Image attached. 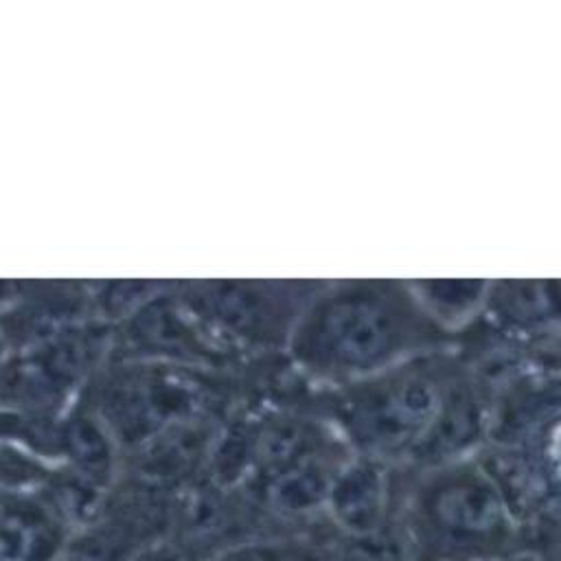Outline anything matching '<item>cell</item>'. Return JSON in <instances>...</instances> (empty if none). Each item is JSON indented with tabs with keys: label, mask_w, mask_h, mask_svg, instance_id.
Listing matches in <instances>:
<instances>
[{
	"label": "cell",
	"mask_w": 561,
	"mask_h": 561,
	"mask_svg": "<svg viewBox=\"0 0 561 561\" xmlns=\"http://www.w3.org/2000/svg\"><path fill=\"white\" fill-rule=\"evenodd\" d=\"M397 524L425 561H469L530 548L508 502L478 478L443 480L425 489Z\"/></svg>",
	"instance_id": "1"
},
{
	"label": "cell",
	"mask_w": 561,
	"mask_h": 561,
	"mask_svg": "<svg viewBox=\"0 0 561 561\" xmlns=\"http://www.w3.org/2000/svg\"><path fill=\"white\" fill-rule=\"evenodd\" d=\"M134 561H184V559L171 543H160V546H153V548L145 550Z\"/></svg>",
	"instance_id": "6"
},
{
	"label": "cell",
	"mask_w": 561,
	"mask_h": 561,
	"mask_svg": "<svg viewBox=\"0 0 561 561\" xmlns=\"http://www.w3.org/2000/svg\"><path fill=\"white\" fill-rule=\"evenodd\" d=\"M291 537H256V539L239 541L199 561H283L289 550Z\"/></svg>",
	"instance_id": "4"
},
{
	"label": "cell",
	"mask_w": 561,
	"mask_h": 561,
	"mask_svg": "<svg viewBox=\"0 0 561 561\" xmlns=\"http://www.w3.org/2000/svg\"><path fill=\"white\" fill-rule=\"evenodd\" d=\"M333 537L313 539L307 535H296L291 537L289 550L283 561H333Z\"/></svg>",
	"instance_id": "5"
},
{
	"label": "cell",
	"mask_w": 561,
	"mask_h": 561,
	"mask_svg": "<svg viewBox=\"0 0 561 561\" xmlns=\"http://www.w3.org/2000/svg\"><path fill=\"white\" fill-rule=\"evenodd\" d=\"M53 561H92V559H88V557H83V554H77V552H72V550H64L59 557H55Z\"/></svg>",
	"instance_id": "8"
},
{
	"label": "cell",
	"mask_w": 561,
	"mask_h": 561,
	"mask_svg": "<svg viewBox=\"0 0 561 561\" xmlns=\"http://www.w3.org/2000/svg\"><path fill=\"white\" fill-rule=\"evenodd\" d=\"M333 561H425L408 533L397 524L366 537H333Z\"/></svg>",
	"instance_id": "3"
},
{
	"label": "cell",
	"mask_w": 561,
	"mask_h": 561,
	"mask_svg": "<svg viewBox=\"0 0 561 561\" xmlns=\"http://www.w3.org/2000/svg\"><path fill=\"white\" fill-rule=\"evenodd\" d=\"M327 511L337 537H366L394 524L381 478L370 469L344 476L327 493Z\"/></svg>",
	"instance_id": "2"
},
{
	"label": "cell",
	"mask_w": 561,
	"mask_h": 561,
	"mask_svg": "<svg viewBox=\"0 0 561 561\" xmlns=\"http://www.w3.org/2000/svg\"><path fill=\"white\" fill-rule=\"evenodd\" d=\"M469 561H546L535 548H519L515 552H506L500 557H484V559H469Z\"/></svg>",
	"instance_id": "7"
}]
</instances>
